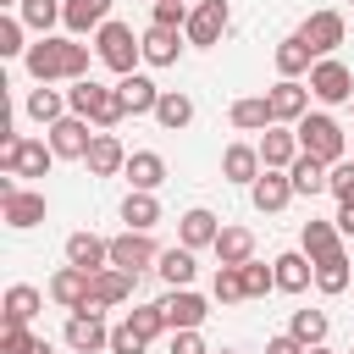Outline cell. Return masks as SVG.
<instances>
[{"instance_id":"45","label":"cell","mask_w":354,"mask_h":354,"mask_svg":"<svg viewBox=\"0 0 354 354\" xmlns=\"http://www.w3.org/2000/svg\"><path fill=\"white\" fill-rule=\"evenodd\" d=\"M22 28H28V22H17V17H0V55H28V44H22Z\"/></svg>"},{"instance_id":"38","label":"cell","mask_w":354,"mask_h":354,"mask_svg":"<svg viewBox=\"0 0 354 354\" xmlns=\"http://www.w3.org/2000/svg\"><path fill=\"white\" fill-rule=\"evenodd\" d=\"M304 348H315V343H326V310H293V326H288Z\"/></svg>"},{"instance_id":"13","label":"cell","mask_w":354,"mask_h":354,"mask_svg":"<svg viewBox=\"0 0 354 354\" xmlns=\"http://www.w3.org/2000/svg\"><path fill=\"white\" fill-rule=\"evenodd\" d=\"M66 343H72L77 354H100V348H111V332H105L100 310H72V321H66Z\"/></svg>"},{"instance_id":"51","label":"cell","mask_w":354,"mask_h":354,"mask_svg":"<svg viewBox=\"0 0 354 354\" xmlns=\"http://www.w3.org/2000/svg\"><path fill=\"white\" fill-rule=\"evenodd\" d=\"M337 232H348V238H354V199H348V205H337Z\"/></svg>"},{"instance_id":"48","label":"cell","mask_w":354,"mask_h":354,"mask_svg":"<svg viewBox=\"0 0 354 354\" xmlns=\"http://www.w3.org/2000/svg\"><path fill=\"white\" fill-rule=\"evenodd\" d=\"M144 343H149V337H138V332H133L127 321H122V326L111 332V354H144Z\"/></svg>"},{"instance_id":"46","label":"cell","mask_w":354,"mask_h":354,"mask_svg":"<svg viewBox=\"0 0 354 354\" xmlns=\"http://www.w3.org/2000/svg\"><path fill=\"white\" fill-rule=\"evenodd\" d=\"M188 11H194L188 0H155V22L160 28H188Z\"/></svg>"},{"instance_id":"42","label":"cell","mask_w":354,"mask_h":354,"mask_svg":"<svg viewBox=\"0 0 354 354\" xmlns=\"http://www.w3.org/2000/svg\"><path fill=\"white\" fill-rule=\"evenodd\" d=\"M22 22L33 33H50V22H61V6L55 0H22Z\"/></svg>"},{"instance_id":"30","label":"cell","mask_w":354,"mask_h":354,"mask_svg":"<svg viewBox=\"0 0 354 354\" xmlns=\"http://www.w3.org/2000/svg\"><path fill=\"white\" fill-rule=\"evenodd\" d=\"M326 160H315V155H304L299 149V160L288 166V177H293V194H326Z\"/></svg>"},{"instance_id":"1","label":"cell","mask_w":354,"mask_h":354,"mask_svg":"<svg viewBox=\"0 0 354 354\" xmlns=\"http://www.w3.org/2000/svg\"><path fill=\"white\" fill-rule=\"evenodd\" d=\"M28 72L39 77V83H55V77H88V44H77V39H39V44H28Z\"/></svg>"},{"instance_id":"18","label":"cell","mask_w":354,"mask_h":354,"mask_svg":"<svg viewBox=\"0 0 354 354\" xmlns=\"http://www.w3.org/2000/svg\"><path fill=\"white\" fill-rule=\"evenodd\" d=\"M260 171H266V160H260L254 144H227V155H221V177L227 183H254Z\"/></svg>"},{"instance_id":"21","label":"cell","mask_w":354,"mask_h":354,"mask_svg":"<svg viewBox=\"0 0 354 354\" xmlns=\"http://www.w3.org/2000/svg\"><path fill=\"white\" fill-rule=\"evenodd\" d=\"M61 22H66V33L105 28V22H111V0H66V6H61Z\"/></svg>"},{"instance_id":"10","label":"cell","mask_w":354,"mask_h":354,"mask_svg":"<svg viewBox=\"0 0 354 354\" xmlns=\"http://www.w3.org/2000/svg\"><path fill=\"white\" fill-rule=\"evenodd\" d=\"M133 271H122V266H105V271H94V282H88V304L83 310H111V304H122L127 293H133Z\"/></svg>"},{"instance_id":"6","label":"cell","mask_w":354,"mask_h":354,"mask_svg":"<svg viewBox=\"0 0 354 354\" xmlns=\"http://www.w3.org/2000/svg\"><path fill=\"white\" fill-rule=\"evenodd\" d=\"M227 17H232V11H227V0H199V6L188 11V28H183V33H188V44L210 50V44L227 33Z\"/></svg>"},{"instance_id":"14","label":"cell","mask_w":354,"mask_h":354,"mask_svg":"<svg viewBox=\"0 0 354 354\" xmlns=\"http://www.w3.org/2000/svg\"><path fill=\"white\" fill-rule=\"evenodd\" d=\"M299 39H304L315 55H332V50L343 44V17H337V11H310L304 28H299Z\"/></svg>"},{"instance_id":"40","label":"cell","mask_w":354,"mask_h":354,"mask_svg":"<svg viewBox=\"0 0 354 354\" xmlns=\"http://www.w3.org/2000/svg\"><path fill=\"white\" fill-rule=\"evenodd\" d=\"M210 293H216L221 304H238V299H249V293H243V266H221V271H216V282H210Z\"/></svg>"},{"instance_id":"2","label":"cell","mask_w":354,"mask_h":354,"mask_svg":"<svg viewBox=\"0 0 354 354\" xmlns=\"http://www.w3.org/2000/svg\"><path fill=\"white\" fill-rule=\"evenodd\" d=\"M293 133H299V149L315 155V160H326V166H337L343 149H348V144H343V127H337L332 116H321V111H315V116H299Z\"/></svg>"},{"instance_id":"16","label":"cell","mask_w":354,"mask_h":354,"mask_svg":"<svg viewBox=\"0 0 354 354\" xmlns=\"http://www.w3.org/2000/svg\"><path fill=\"white\" fill-rule=\"evenodd\" d=\"M266 100H271V116H277V122H299V116H310V88H304L299 77H282L277 88H266Z\"/></svg>"},{"instance_id":"19","label":"cell","mask_w":354,"mask_h":354,"mask_svg":"<svg viewBox=\"0 0 354 354\" xmlns=\"http://www.w3.org/2000/svg\"><path fill=\"white\" fill-rule=\"evenodd\" d=\"M66 260L83 266V271H105V266H111V243L94 238V232H72V238H66Z\"/></svg>"},{"instance_id":"12","label":"cell","mask_w":354,"mask_h":354,"mask_svg":"<svg viewBox=\"0 0 354 354\" xmlns=\"http://www.w3.org/2000/svg\"><path fill=\"white\" fill-rule=\"evenodd\" d=\"M249 199H254V210H266V216H277L288 199H293V177L288 171H277V166H266L254 183H249Z\"/></svg>"},{"instance_id":"9","label":"cell","mask_w":354,"mask_h":354,"mask_svg":"<svg viewBox=\"0 0 354 354\" xmlns=\"http://www.w3.org/2000/svg\"><path fill=\"white\" fill-rule=\"evenodd\" d=\"M0 210H6V227H17V232H28V227H39L44 221V194L39 188H11V194H0Z\"/></svg>"},{"instance_id":"36","label":"cell","mask_w":354,"mask_h":354,"mask_svg":"<svg viewBox=\"0 0 354 354\" xmlns=\"http://www.w3.org/2000/svg\"><path fill=\"white\" fill-rule=\"evenodd\" d=\"M348 282H354V260H348V254L315 260V288H321V293H343Z\"/></svg>"},{"instance_id":"52","label":"cell","mask_w":354,"mask_h":354,"mask_svg":"<svg viewBox=\"0 0 354 354\" xmlns=\"http://www.w3.org/2000/svg\"><path fill=\"white\" fill-rule=\"evenodd\" d=\"M310 354H332V348H321V343H315V348H310Z\"/></svg>"},{"instance_id":"3","label":"cell","mask_w":354,"mask_h":354,"mask_svg":"<svg viewBox=\"0 0 354 354\" xmlns=\"http://www.w3.org/2000/svg\"><path fill=\"white\" fill-rule=\"evenodd\" d=\"M94 55L111 66V72H133V61L144 55V39H133V28L127 22H105V28H94Z\"/></svg>"},{"instance_id":"27","label":"cell","mask_w":354,"mask_h":354,"mask_svg":"<svg viewBox=\"0 0 354 354\" xmlns=\"http://www.w3.org/2000/svg\"><path fill=\"white\" fill-rule=\"evenodd\" d=\"M183 55V44H177V28H160V22H149V33H144V61L149 66H171Z\"/></svg>"},{"instance_id":"53","label":"cell","mask_w":354,"mask_h":354,"mask_svg":"<svg viewBox=\"0 0 354 354\" xmlns=\"http://www.w3.org/2000/svg\"><path fill=\"white\" fill-rule=\"evenodd\" d=\"M39 354H50V343H39Z\"/></svg>"},{"instance_id":"50","label":"cell","mask_w":354,"mask_h":354,"mask_svg":"<svg viewBox=\"0 0 354 354\" xmlns=\"http://www.w3.org/2000/svg\"><path fill=\"white\" fill-rule=\"evenodd\" d=\"M266 354H310V348H304L293 332H282V337H271V343H266Z\"/></svg>"},{"instance_id":"47","label":"cell","mask_w":354,"mask_h":354,"mask_svg":"<svg viewBox=\"0 0 354 354\" xmlns=\"http://www.w3.org/2000/svg\"><path fill=\"white\" fill-rule=\"evenodd\" d=\"M0 354H39V337H28V326H6L0 332Z\"/></svg>"},{"instance_id":"26","label":"cell","mask_w":354,"mask_h":354,"mask_svg":"<svg viewBox=\"0 0 354 354\" xmlns=\"http://www.w3.org/2000/svg\"><path fill=\"white\" fill-rule=\"evenodd\" d=\"M39 310H44V293L39 288H28V282L6 288V326H28Z\"/></svg>"},{"instance_id":"20","label":"cell","mask_w":354,"mask_h":354,"mask_svg":"<svg viewBox=\"0 0 354 354\" xmlns=\"http://www.w3.org/2000/svg\"><path fill=\"white\" fill-rule=\"evenodd\" d=\"M271 266H277V288H282V293H304V288H310V277H315V260H310L304 249L277 254Z\"/></svg>"},{"instance_id":"54","label":"cell","mask_w":354,"mask_h":354,"mask_svg":"<svg viewBox=\"0 0 354 354\" xmlns=\"http://www.w3.org/2000/svg\"><path fill=\"white\" fill-rule=\"evenodd\" d=\"M0 6H22V0H0Z\"/></svg>"},{"instance_id":"23","label":"cell","mask_w":354,"mask_h":354,"mask_svg":"<svg viewBox=\"0 0 354 354\" xmlns=\"http://www.w3.org/2000/svg\"><path fill=\"white\" fill-rule=\"evenodd\" d=\"M299 249H304L310 260H332V254H343V243H337V221H304Z\"/></svg>"},{"instance_id":"28","label":"cell","mask_w":354,"mask_h":354,"mask_svg":"<svg viewBox=\"0 0 354 354\" xmlns=\"http://www.w3.org/2000/svg\"><path fill=\"white\" fill-rule=\"evenodd\" d=\"M116 88H122V100H127V111H133V116H144V111L155 116V105H160V88H155L144 72H127Z\"/></svg>"},{"instance_id":"4","label":"cell","mask_w":354,"mask_h":354,"mask_svg":"<svg viewBox=\"0 0 354 354\" xmlns=\"http://www.w3.org/2000/svg\"><path fill=\"white\" fill-rule=\"evenodd\" d=\"M310 94L326 100V105H348V100H354V72H348L337 55H321V61L310 66Z\"/></svg>"},{"instance_id":"34","label":"cell","mask_w":354,"mask_h":354,"mask_svg":"<svg viewBox=\"0 0 354 354\" xmlns=\"http://www.w3.org/2000/svg\"><path fill=\"white\" fill-rule=\"evenodd\" d=\"M310 66H315V50H310L299 33L277 44V72H282V77H299V72H310Z\"/></svg>"},{"instance_id":"8","label":"cell","mask_w":354,"mask_h":354,"mask_svg":"<svg viewBox=\"0 0 354 354\" xmlns=\"http://www.w3.org/2000/svg\"><path fill=\"white\" fill-rule=\"evenodd\" d=\"M88 144H94V133H88V116H61V122H50V149L55 155H66V160H83L88 155Z\"/></svg>"},{"instance_id":"29","label":"cell","mask_w":354,"mask_h":354,"mask_svg":"<svg viewBox=\"0 0 354 354\" xmlns=\"http://www.w3.org/2000/svg\"><path fill=\"white\" fill-rule=\"evenodd\" d=\"M105 94H111L105 83H94V77H77V83L66 88V111H72V116H88V122H94V116H100V105H105Z\"/></svg>"},{"instance_id":"56","label":"cell","mask_w":354,"mask_h":354,"mask_svg":"<svg viewBox=\"0 0 354 354\" xmlns=\"http://www.w3.org/2000/svg\"><path fill=\"white\" fill-rule=\"evenodd\" d=\"M188 6H199V0H188Z\"/></svg>"},{"instance_id":"24","label":"cell","mask_w":354,"mask_h":354,"mask_svg":"<svg viewBox=\"0 0 354 354\" xmlns=\"http://www.w3.org/2000/svg\"><path fill=\"white\" fill-rule=\"evenodd\" d=\"M210 249H216L221 266H249V260H254V232H249V227H221V238H216Z\"/></svg>"},{"instance_id":"44","label":"cell","mask_w":354,"mask_h":354,"mask_svg":"<svg viewBox=\"0 0 354 354\" xmlns=\"http://www.w3.org/2000/svg\"><path fill=\"white\" fill-rule=\"evenodd\" d=\"M326 194H337V205L354 199V160H337V166L326 171Z\"/></svg>"},{"instance_id":"25","label":"cell","mask_w":354,"mask_h":354,"mask_svg":"<svg viewBox=\"0 0 354 354\" xmlns=\"http://www.w3.org/2000/svg\"><path fill=\"white\" fill-rule=\"evenodd\" d=\"M83 160H88V171H94V177H111V171H122V166H127V149H122L111 133H94V144H88V155H83Z\"/></svg>"},{"instance_id":"22","label":"cell","mask_w":354,"mask_h":354,"mask_svg":"<svg viewBox=\"0 0 354 354\" xmlns=\"http://www.w3.org/2000/svg\"><path fill=\"white\" fill-rule=\"evenodd\" d=\"M122 171H127V183H133V188H149V194H155V188L166 183V160H160L155 149H133Z\"/></svg>"},{"instance_id":"43","label":"cell","mask_w":354,"mask_h":354,"mask_svg":"<svg viewBox=\"0 0 354 354\" xmlns=\"http://www.w3.org/2000/svg\"><path fill=\"white\" fill-rule=\"evenodd\" d=\"M127 326H133L138 337H160V332H166V315H160V304H138V310L127 315Z\"/></svg>"},{"instance_id":"7","label":"cell","mask_w":354,"mask_h":354,"mask_svg":"<svg viewBox=\"0 0 354 354\" xmlns=\"http://www.w3.org/2000/svg\"><path fill=\"white\" fill-rule=\"evenodd\" d=\"M160 260V249L149 243V232H138V227H127L122 238H111V266H122V271H144V266H155Z\"/></svg>"},{"instance_id":"49","label":"cell","mask_w":354,"mask_h":354,"mask_svg":"<svg viewBox=\"0 0 354 354\" xmlns=\"http://www.w3.org/2000/svg\"><path fill=\"white\" fill-rule=\"evenodd\" d=\"M171 354H210V348L199 343V326H188V332H171Z\"/></svg>"},{"instance_id":"31","label":"cell","mask_w":354,"mask_h":354,"mask_svg":"<svg viewBox=\"0 0 354 354\" xmlns=\"http://www.w3.org/2000/svg\"><path fill=\"white\" fill-rule=\"evenodd\" d=\"M277 116H271V100L266 94H249V100H238L232 105V127L238 133H260V127H271Z\"/></svg>"},{"instance_id":"5","label":"cell","mask_w":354,"mask_h":354,"mask_svg":"<svg viewBox=\"0 0 354 354\" xmlns=\"http://www.w3.org/2000/svg\"><path fill=\"white\" fill-rule=\"evenodd\" d=\"M50 160H55V149H50L44 138H17V144H0V166H6L11 177H44V171H50Z\"/></svg>"},{"instance_id":"33","label":"cell","mask_w":354,"mask_h":354,"mask_svg":"<svg viewBox=\"0 0 354 354\" xmlns=\"http://www.w3.org/2000/svg\"><path fill=\"white\" fill-rule=\"evenodd\" d=\"M155 271H160V277H166L171 288H188L199 266H194V249L183 243V249H160V260H155Z\"/></svg>"},{"instance_id":"39","label":"cell","mask_w":354,"mask_h":354,"mask_svg":"<svg viewBox=\"0 0 354 354\" xmlns=\"http://www.w3.org/2000/svg\"><path fill=\"white\" fill-rule=\"evenodd\" d=\"M28 116L50 127V122H61V116H66V100H61L55 88H33V94H28Z\"/></svg>"},{"instance_id":"32","label":"cell","mask_w":354,"mask_h":354,"mask_svg":"<svg viewBox=\"0 0 354 354\" xmlns=\"http://www.w3.org/2000/svg\"><path fill=\"white\" fill-rule=\"evenodd\" d=\"M122 221H127V227H138V232H149V227L160 221V205H155V194H149V188H133V194L122 199Z\"/></svg>"},{"instance_id":"11","label":"cell","mask_w":354,"mask_h":354,"mask_svg":"<svg viewBox=\"0 0 354 354\" xmlns=\"http://www.w3.org/2000/svg\"><path fill=\"white\" fill-rule=\"evenodd\" d=\"M160 315H166L171 332H188V326H199V321L210 315V304H205L194 288H171V293L160 299Z\"/></svg>"},{"instance_id":"17","label":"cell","mask_w":354,"mask_h":354,"mask_svg":"<svg viewBox=\"0 0 354 354\" xmlns=\"http://www.w3.org/2000/svg\"><path fill=\"white\" fill-rule=\"evenodd\" d=\"M254 149H260V160H266V166L288 171V166L299 160V133H288V127H277V122H271V127H266V138H260Z\"/></svg>"},{"instance_id":"55","label":"cell","mask_w":354,"mask_h":354,"mask_svg":"<svg viewBox=\"0 0 354 354\" xmlns=\"http://www.w3.org/2000/svg\"><path fill=\"white\" fill-rule=\"evenodd\" d=\"M216 354H232V348H216Z\"/></svg>"},{"instance_id":"35","label":"cell","mask_w":354,"mask_h":354,"mask_svg":"<svg viewBox=\"0 0 354 354\" xmlns=\"http://www.w3.org/2000/svg\"><path fill=\"white\" fill-rule=\"evenodd\" d=\"M155 122H160V127H171V133H177V127H188V122H194V100H188V94H177V88H160Z\"/></svg>"},{"instance_id":"15","label":"cell","mask_w":354,"mask_h":354,"mask_svg":"<svg viewBox=\"0 0 354 354\" xmlns=\"http://www.w3.org/2000/svg\"><path fill=\"white\" fill-rule=\"evenodd\" d=\"M88 282H94V271H83V266L66 260V266L50 277V299L66 304V310H83V304H88Z\"/></svg>"},{"instance_id":"37","label":"cell","mask_w":354,"mask_h":354,"mask_svg":"<svg viewBox=\"0 0 354 354\" xmlns=\"http://www.w3.org/2000/svg\"><path fill=\"white\" fill-rule=\"evenodd\" d=\"M216 238H221V227H216V216L194 205V210L183 216V243H188V249H205V243H216Z\"/></svg>"},{"instance_id":"41","label":"cell","mask_w":354,"mask_h":354,"mask_svg":"<svg viewBox=\"0 0 354 354\" xmlns=\"http://www.w3.org/2000/svg\"><path fill=\"white\" fill-rule=\"evenodd\" d=\"M271 288H277V266H260V260H249V266H243V293H249V299H266Z\"/></svg>"}]
</instances>
